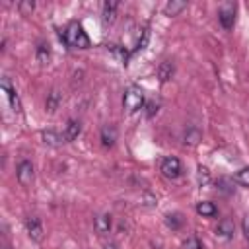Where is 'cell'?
<instances>
[{
  "instance_id": "6da1fadb",
  "label": "cell",
  "mask_w": 249,
  "mask_h": 249,
  "mask_svg": "<svg viewBox=\"0 0 249 249\" xmlns=\"http://www.w3.org/2000/svg\"><path fill=\"white\" fill-rule=\"evenodd\" d=\"M64 43L74 49H88L89 47V37L86 35L84 27L80 23H70L68 29L64 31Z\"/></svg>"
},
{
  "instance_id": "7a4b0ae2",
  "label": "cell",
  "mask_w": 249,
  "mask_h": 249,
  "mask_svg": "<svg viewBox=\"0 0 249 249\" xmlns=\"http://www.w3.org/2000/svg\"><path fill=\"white\" fill-rule=\"evenodd\" d=\"M144 105V93L138 86H128L124 95H123V107L128 113H136L138 109H142Z\"/></svg>"
},
{
  "instance_id": "3957f363",
  "label": "cell",
  "mask_w": 249,
  "mask_h": 249,
  "mask_svg": "<svg viewBox=\"0 0 249 249\" xmlns=\"http://www.w3.org/2000/svg\"><path fill=\"white\" fill-rule=\"evenodd\" d=\"M235 4L233 2H224L220 8H218V19L222 23L224 29H231L233 23H235Z\"/></svg>"
},
{
  "instance_id": "277c9868",
  "label": "cell",
  "mask_w": 249,
  "mask_h": 249,
  "mask_svg": "<svg viewBox=\"0 0 249 249\" xmlns=\"http://www.w3.org/2000/svg\"><path fill=\"white\" fill-rule=\"evenodd\" d=\"M160 169H161V173H163L165 177H169V179H177V177L183 173V165H181V161H179L177 158H173V156L163 158Z\"/></svg>"
},
{
  "instance_id": "5b68a950",
  "label": "cell",
  "mask_w": 249,
  "mask_h": 249,
  "mask_svg": "<svg viewBox=\"0 0 249 249\" xmlns=\"http://www.w3.org/2000/svg\"><path fill=\"white\" fill-rule=\"evenodd\" d=\"M16 177L19 181V185L27 187L33 183V163L29 160H21L18 163V169H16Z\"/></svg>"
},
{
  "instance_id": "8992f818",
  "label": "cell",
  "mask_w": 249,
  "mask_h": 249,
  "mask_svg": "<svg viewBox=\"0 0 249 249\" xmlns=\"http://www.w3.org/2000/svg\"><path fill=\"white\" fill-rule=\"evenodd\" d=\"M0 86H2V89L6 91V95H8V99H10V105H12V109H14L16 113H21V101H19V95H18L16 88H12L10 80H8V78H2Z\"/></svg>"
},
{
  "instance_id": "52a82bcc",
  "label": "cell",
  "mask_w": 249,
  "mask_h": 249,
  "mask_svg": "<svg viewBox=\"0 0 249 249\" xmlns=\"http://www.w3.org/2000/svg\"><path fill=\"white\" fill-rule=\"evenodd\" d=\"M25 230H27V235L33 241H41L43 239V224H41L39 218H27L25 220Z\"/></svg>"
},
{
  "instance_id": "ba28073f",
  "label": "cell",
  "mask_w": 249,
  "mask_h": 249,
  "mask_svg": "<svg viewBox=\"0 0 249 249\" xmlns=\"http://www.w3.org/2000/svg\"><path fill=\"white\" fill-rule=\"evenodd\" d=\"M216 233H218L220 237H224V239H231L233 233H235V224H233V220H230V218H222V220L218 222Z\"/></svg>"
},
{
  "instance_id": "9c48e42d",
  "label": "cell",
  "mask_w": 249,
  "mask_h": 249,
  "mask_svg": "<svg viewBox=\"0 0 249 249\" xmlns=\"http://www.w3.org/2000/svg\"><path fill=\"white\" fill-rule=\"evenodd\" d=\"M80 132H82V124H80V121H74V119H70V121L66 123V128H64V132H62V136H64V142H72V140H76V138L80 136Z\"/></svg>"
},
{
  "instance_id": "30bf717a",
  "label": "cell",
  "mask_w": 249,
  "mask_h": 249,
  "mask_svg": "<svg viewBox=\"0 0 249 249\" xmlns=\"http://www.w3.org/2000/svg\"><path fill=\"white\" fill-rule=\"evenodd\" d=\"M117 8H119V2H105L103 4V12H101V19L105 25H111L117 18Z\"/></svg>"
},
{
  "instance_id": "8fae6325",
  "label": "cell",
  "mask_w": 249,
  "mask_h": 249,
  "mask_svg": "<svg viewBox=\"0 0 249 249\" xmlns=\"http://www.w3.org/2000/svg\"><path fill=\"white\" fill-rule=\"evenodd\" d=\"M93 228H95V231H97L99 235L109 233V231H111V216H109V214H99V216L95 218V222H93Z\"/></svg>"
},
{
  "instance_id": "7c38bea8",
  "label": "cell",
  "mask_w": 249,
  "mask_h": 249,
  "mask_svg": "<svg viewBox=\"0 0 249 249\" xmlns=\"http://www.w3.org/2000/svg\"><path fill=\"white\" fill-rule=\"evenodd\" d=\"M115 140H117V128L111 126V124H105V126L101 128V144H103L105 148H111V146L115 144Z\"/></svg>"
},
{
  "instance_id": "4fadbf2b",
  "label": "cell",
  "mask_w": 249,
  "mask_h": 249,
  "mask_svg": "<svg viewBox=\"0 0 249 249\" xmlns=\"http://www.w3.org/2000/svg\"><path fill=\"white\" fill-rule=\"evenodd\" d=\"M62 103V95H60V91L58 89H53L49 95H47V101H45V109L49 111V113H54L56 109H58V105Z\"/></svg>"
},
{
  "instance_id": "5bb4252c",
  "label": "cell",
  "mask_w": 249,
  "mask_h": 249,
  "mask_svg": "<svg viewBox=\"0 0 249 249\" xmlns=\"http://www.w3.org/2000/svg\"><path fill=\"white\" fill-rule=\"evenodd\" d=\"M41 138H43V142L49 144V146H60V144L64 142V136L58 134L56 130H43Z\"/></svg>"
},
{
  "instance_id": "9a60e30c",
  "label": "cell",
  "mask_w": 249,
  "mask_h": 249,
  "mask_svg": "<svg viewBox=\"0 0 249 249\" xmlns=\"http://www.w3.org/2000/svg\"><path fill=\"white\" fill-rule=\"evenodd\" d=\"M196 212H198L200 216H204V218H212V216H216V214H218V208L214 206V202L202 200V202H198V204H196Z\"/></svg>"
},
{
  "instance_id": "2e32d148",
  "label": "cell",
  "mask_w": 249,
  "mask_h": 249,
  "mask_svg": "<svg viewBox=\"0 0 249 249\" xmlns=\"http://www.w3.org/2000/svg\"><path fill=\"white\" fill-rule=\"evenodd\" d=\"M187 8V2L185 0H169L165 4V14L167 16H177L179 12H183Z\"/></svg>"
},
{
  "instance_id": "e0dca14e",
  "label": "cell",
  "mask_w": 249,
  "mask_h": 249,
  "mask_svg": "<svg viewBox=\"0 0 249 249\" xmlns=\"http://www.w3.org/2000/svg\"><path fill=\"white\" fill-rule=\"evenodd\" d=\"M200 138H202V134H200L198 128H189V130L185 132V136H183V140H185L187 146H196Z\"/></svg>"
},
{
  "instance_id": "ac0fdd59",
  "label": "cell",
  "mask_w": 249,
  "mask_h": 249,
  "mask_svg": "<svg viewBox=\"0 0 249 249\" xmlns=\"http://www.w3.org/2000/svg\"><path fill=\"white\" fill-rule=\"evenodd\" d=\"M171 76H173V64L171 62H161L160 68H158V78L161 82H167Z\"/></svg>"
},
{
  "instance_id": "d6986e66",
  "label": "cell",
  "mask_w": 249,
  "mask_h": 249,
  "mask_svg": "<svg viewBox=\"0 0 249 249\" xmlns=\"http://www.w3.org/2000/svg\"><path fill=\"white\" fill-rule=\"evenodd\" d=\"M35 56H37V60H39L41 64H47V62H49V58H51L49 45H45V43L37 45V53H35Z\"/></svg>"
},
{
  "instance_id": "ffe728a7",
  "label": "cell",
  "mask_w": 249,
  "mask_h": 249,
  "mask_svg": "<svg viewBox=\"0 0 249 249\" xmlns=\"http://www.w3.org/2000/svg\"><path fill=\"white\" fill-rule=\"evenodd\" d=\"M208 181H210V173H208V169L206 167H198L196 169V183L200 185V187H204V185H208Z\"/></svg>"
},
{
  "instance_id": "44dd1931",
  "label": "cell",
  "mask_w": 249,
  "mask_h": 249,
  "mask_svg": "<svg viewBox=\"0 0 249 249\" xmlns=\"http://www.w3.org/2000/svg\"><path fill=\"white\" fill-rule=\"evenodd\" d=\"M218 189L222 191V193H226V195H230V193H233V183L228 179V177H222V179H218Z\"/></svg>"
},
{
  "instance_id": "7402d4cb",
  "label": "cell",
  "mask_w": 249,
  "mask_h": 249,
  "mask_svg": "<svg viewBox=\"0 0 249 249\" xmlns=\"http://www.w3.org/2000/svg\"><path fill=\"white\" fill-rule=\"evenodd\" d=\"M235 179H237V183H239V185L249 187V167L239 169V171H237V175H235Z\"/></svg>"
},
{
  "instance_id": "603a6c76",
  "label": "cell",
  "mask_w": 249,
  "mask_h": 249,
  "mask_svg": "<svg viewBox=\"0 0 249 249\" xmlns=\"http://www.w3.org/2000/svg\"><path fill=\"white\" fill-rule=\"evenodd\" d=\"M18 8H19V12H21L23 16H29V14L33 12V8H35V2H33V0H23V2L18 4Z\"/></svg>"
},
{
  "instance_id": "cb8c5ba5",
  "label": "cell",
  "mask_w": 249,
  "mask_h": 249,
  "mask_svg": "<svg viewBox=\"0 0 249 249\" xmlns=\"http://www.w3.org/2000/svg\"><path fill=\"white\" fill-rule=\"evenodd\" d=\"M183 249H204V247H202V243L198 241V237L193 235V237H187V239H185Z\"/></svg>"
},
{
  "instance_id": "d4e9b609",
  "label": "cell",
  "mask_w": 249,
  "mask_h": 249,
  "mask_svg": "<svg viewBox=\"0 0 249 249\" xmlns=\"http://www.w3.org/2000/svg\"><path fill=\"white\" fill-rule=\"evenodd\" d=\"M181 218H179V214H167L165 216V224L169 226V228H173V230H177L179 226H181Z\"/></svg>"
},
{
  "instance_id": "484cf974",
  "label": "cell",
  "mask_w": 249,
  "mask_h": 249,
  "mask_svg": "<svg viewBox=\"0 0 249 249\" xmlns=\"http://www.w3.org/2000/svg\"><path fill=\"white\" fill-rule=\"evenodd\" d=\"M241 228H243V235H245V239L249 241V216H245V218H243Z\"/></svg>"
},
{
  "instance_id": "4316f807",
  "label": "cell",
  "mask_w": 249,
  "mask_h": 249,
  "mask_svg": "<svg viewBox=\"0 0 249 249\" xmlns=\"http://www.w3.org/2000/svg\"><path fill=\"white\" fill-rule=\"evenodd\" d=\"M156 111H158V103L150 101V103H148V117H152V115H154Z\"/></svg>"
},
{
  "instance_id": "83f0119b",
  "label": "cell",
  "mask_w": 249,
  "mask_h": 249,
  "mask_svg": "<svg viewBox=\"0 0 249 249\" xmlns=\"http://www.w3.org/2000/svg\"><path fill=\"white\" fill-rule=\"evenodd\" d=\"M103 249H117V245H115V243H109V245H105Z\"/></svg>"
},
{
  "instance_id": "f1b7e54d",
  "label": "cell",
  "mask_w": 249,
  "mask_h": 249,
  "mask_svg": "<svg viewBox=\"0 0 249 249\" xmlns=\"http://www.w3.org/2000/svg\"><path fill=\"white\" fill-rule=\"evenodd\" d=\"M2 249H10V247H8V245H2Z\"/></svg>"
}]
</instances>
